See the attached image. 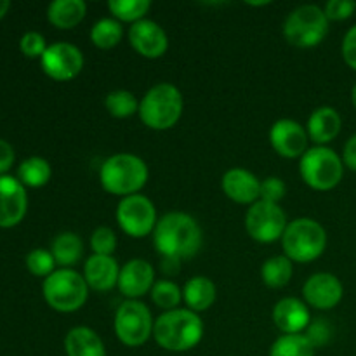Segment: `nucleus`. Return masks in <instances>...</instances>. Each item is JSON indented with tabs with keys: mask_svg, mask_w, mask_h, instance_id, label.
<instances>
[{
	"mask_svg": "<svg viewBox=\"0 0 356 356\" xmlns=\"http://www.w3.org/2000/svg\"><path fill=\"white\" fill-rule=\"evenodd\" d=\"M204 233L197 219L184 212H169L159 219L153 232V245L162 259L183 261L197 256Z\"/></svg>",
	"mask_w": 356,
	"mask_h": 356,
	"instance_id": "1",
	"label": "nucleus"
},
{
	"mask_svg": "<svg viewBox=\"0 0 356 356\" xmlns=\"http://www.w3.org/2000/svg\"><path fill=\"white\" fill-rule=\"evenodd\" d=\"M204 337L200 315L188 308L163 312L153 325V339L160 348L172 353H184L198 346Z\"/></svg>",
	"mask_w": 356,
	"mask_h": 356,
	"instance_id": "2",
	"label": "nucleus"
},
{
	"mask_svg": "<svg viewBox=\"0 0 356 356\" xmlns=\"http://www.w3.org/2000/svg\"><path fill=\"white\" fill-rule=\"evenodd\" d=\"M149 177L145 160L132 153H115L103 162L99 181L104 191L117 197L138 195Z\"/></svg>",
	"mask_w": 356,
	"mask_h": 356,
	"instance_id": "3",
	"label": "nucleus"
},
{
	"mask_svg": "<svg viewBox=\"0 0 356 356\" xmlns=\"http://www.w3.org/2000/svg\"><path fill=\"white\" fill-rule=\"evenodd\" d=\"M183 94L176 86L162 82L146 90L139 101V118L153 131H169L183 115Z\"/></svg>",
	"mask_w": 356,
	"mask_h": 356,
	"instance_id": "4",
	"label": "nucleus"
},
{
	"mask_svg": "<svg viewBox=\"0 0 356 356\" xmlns=\"http://www.w3.org/2000/svg\"><path fill=\"white\" fill-rule=\"evenodd\" d=\"M282 247L292 263H313L325 252L327 232L316 219L298 218L287 225Z\"/></svg>",
	"mask_w": 356,
	"mask_h": 356,
	"instance_id": "5",
	"label": "nucleus"
},
{
	"mask_svg": "<svg viewBox=\"0 0 356 356\" xmlns=\"http://www.w3.org/2000/svg\"><path fill=\"white\" fill-rule=\"evenodd\" d=\"M44 299L52 309L59 313L79 312L89 298V285L83 275L73 268H59L44 278L42 284Z\"/></svg>",
	"mask_w": 356,
	"mask_h": 356,
	"instance_id": "6",
	"label": "nucleus"
},
{
	"mask_svg": "<svg viewBox=\"0 0 356 356\" xmlns=\"http://www.w3.org/2000/svg\"><path fill=\"white\" fill-rule=\"evenodd\" d=\"M329 17L325 10L315 3H305L292 10L284 23V37L299 49L316 47L329 33Z\"/></svg>",
	"mask_w": 356,
	"mask_h": 356,
	"instance_id": "7",
	"label": "nucleus"
},
{
	"mask_svg": "<svg viewBox=\"0 0 356 356\" xmlns=\"http://www.w3.org/2000/svg\"><path fill=\"white\" fill-rule=\"evenodd\" d=\"M302 181L316 191H330L343 181V159L329 146H313L299 162Z\"/></svg>",
	"mask_w": 356,
	"mask_h": 356,
	"instance_id": "8",
	"label": "nucleus"
},
{
	"mask_svg": "<svg viewBox=\"0 0 356 356\" xmlns=\"http://www.w3.org/2000/svg\"><path fill=\"white\" fill-rule=\"evenodd\" d=\"M153 320L148 306L141 301H125L115 313L113 329L118 341L127 348H139L153 336Z\"/></svg>",
	"mask_w": 356,
	"mask_h": 356,
	"instance_id": "9",
	"label": "nucleus"
},
{
	"mask_svg": "<svg viewBox=\"0 0 356 356\" xmlns=\"http://www.w3.org/2000/svg\"><path fill=\"white\" fill-rule=\"evenodd\" d=\"M117 222L125 235L132 238H145L153 235L159 222L155 204L145 195H131L118 202Z\"/></svg>",
	"mask_w": 356,
	"mask_h": 356,
	"instance_id": "10",
	"label": "nucleus"
},
{
	"mask_svg": "<svg viewBox=\"0 0 356 356\" xmlns=\"http://www.w3.org/2000/svg\"><path fill=\"white\" fill-rule=\"evenodd\" d=\"M287 225V216L278 204L257 200L250 205L245 214L247 233L259 243H273L282 240Z\"/></svg>",
	"mask_w": 356,
	"mask_h": 356,
	"instance_id": "11",
	"label": "nucleus"
},
{
	"mask_svg": "<svg viewBox=\"0 0 356 356\" xmlns=\"http://www.w3.org/2000/svg\"><path fill=\"white\" fill-rule=\"evenodd\" d=\"M45 75L58 82L76 79L83 70V54L76 45L68 42H54L40 58Z\"/></svg>",
	"mask_w": 356,
	"mask_h": 356,
	"instance_id": "12",
	"label": "nucleus"
},
{
	"mask_svg": "<svg viewBox=\"0 0 356 356\" xmlns=\"http://www.w3.org/2000/svg\"><path fill=\"white\" fill-rule=\"evenodd\" d=\"M344 287L343 282L332 273H315L302 285V298L305 302L318 312L334 309L343 301Z\"/></svg>",
	"mask_w": 356,
	"mask_h": 356,
	"instance_id": "13",
	"label": "nucleus"
},
{
	"mask_svg": "<svg viewBox=\"0 0 356 356\" xmlns=\"http://www.w3.org/2000/svg\"><path fill=\"white\" fill-rule=\"evenodd\" d=\"M308 141V131L291 118H280L270 129L271 148L284 159H301L309 149Z\"/></svg>",
	"mask_w": 356,
	"mask_h": 356,
	"instance_id": "14",
	"label": "nucleus"
},
{
	"mask_svg": "<svg viewBox=\"0 0 356 356\" xmlns=\"http://www.w3.org/2000/svg\"><path fill=\"white\" fill-rule=\"evenodd\" d=\"M129 44L138 54L148 59H159L169 49V37L159 23L141 19L129 28Z\"/></svg>",
	"mask_w": 356,
	"mask_h": 356,
	"instance_id": "15",
	"label": "nucleus"
},
{
	"mask_svg": "<svg viewBox=\"0 0 356 356\" xmlns=\"http://www.w3.org/2000/svg\"><path fill=\"white\" fill-rule=\"evenodd\" d=\"M28 197L23 183L13 176H0V228H13L23 221Z\"/></svg>",
	"mask_w": 356,
	"mask_h": 356,
	"instance_id": "16",
	"label": "nucleus"
},
{
	"mask_svg": "<svg viewBox=\"0 0 356 356\" xmlns=\"http://www.w3.org/2000/svg\"><path fill=\"white\" fill-rule=\"evenodd\" d=\"M155 270L146 259H131L120 268L118 291L127 301H138L139 298L152 292L155 285Z\"/></svg>",
	"mask_w": 356,
	"mask_h": 356,
	"instance_id": "17",
	"label": "nucleus"
},
{
	"mask_svg": "<svg viewBox=\"0 0 356 356\" xmlns=\"http://www.w3.org/2000/svg\"><path fill=\"white\" fill-rule=\"evenodd\" d=\"M221 188L229 200L240 205H252L261 197V181L242 167H233L226 170Z\"/></svg>",
	"mask_w": 356,
	"mask_h": 356,
	"instance_id": "18",
	"label": "nucleus"
},
{
	"mask_svg": "<svg viewBox=\"0 0 356 356\" xmlns=\"http://www.w3.org/2000/svg\"><path fill=\"white\" fill-rule=\"evenodd\" d=\"M273 323L282 334H302L312 323L309 308L298 298H284L275 305Z\"/></svg>",
	"mask_w": 356,
	"mask_h": 356,
	"instance_id": "19",
	"label": "nucleus"
},
{
	"mask_svg": "<svg viewBox=\"0 0 356 356\" xmlns=\"http://www.w3.org/2000/svg\"><path fill=\"white\" fill-rule=\"evenodd\" d=\"M120 266L113 256L92 254L83 264V278L89 289L96 292H108L118 285Z\"/></svg>",
	"mask_w": 356,
	"mask_h": 356,
	"instance_id": "20",
	"label": "nucleus"
},
{
	"mask_svg": "<svg viewBox=\"0 0 356 356\" xmlns=\"http://www.w3.org/2000/svg\"><path fill=\"white\" fill-rule=\"evenodd\" d=\"M341 127H343V118L339 111L332 106H320L309 115L306 131L316 146H325L339 136Z\"/></svg>",
	"mask_w": 356,
	"mask_h": 356,
	"instance_id": "21",
	"label": "nucleus"
},
{
	"mask_svg": "<svg viewBox=\"0 0 356 356\" xmlns=\"http://www.w3.org/2000/svg\"><path fill=\"white\" fill-rule=\"evenodd\" d=\"M66 356H106L103 339L90 327H73L65 337Z\"/></svg>",
	"mask_w": 356,
	"mask_h": 356,
	"instance_id": "22",
	"label": "nucleus"
},
{
	"mask_svg": "<svg viewBox=\"0 0 356 356\" xmlns=\"http://www.w3.org/2000/svg\"><path fill=\"white\" fill-rule=\"evenodd\" d=\"M87 3L83 0H54L47 7L49 23L59 30H72L83 21Z\"/></svg>",
	"mask_w": 356,
	"mask_h": 356,
	"instance_id": "23",
	"label": "nucleus"
},
{
	"mask_svg": "<svg viewBox=\"0 0 356 356\" xmlns=\"http://www.w3.org/2000/svg\"><path fill=\"white\" fill-rule=\"evenodd\" d=\"M183 301L195 313L207 312L216 301V285L207 277H193L184 284Z\"/></svg>",
	"mask_w": 356,
	"mask_h": 356,
	"instance_id": "24",
	"label": "nucleus"
},
{
	"mask_svg": "<svg viewBox=\"0 0 356 356\" xmlns=\"http://www.w3.org/2000/svg\"><path fill=\"white\" fill-rule=\"evenodd\" d=\"M51 254L61 268H73L83 256V242L76 233L63 232L52 240Z\"/></svg>",
	"mask_w": 356,
	"mask_h": 356,
	"instance_id": "25",
	"label": "nucleus"
},
{
	"mask_svg": "<svg viewBox=\"0 0 356 356\" xmlns=\"http://www.w3.org/2000/svg\"><path fill=\"white\" fill-rule=\"evenodd\" d=\"M52 169L51 163L42 156H30L23 160L21 165L17 167V179L23 183V186L40 188L51 181Z\"/></svg>",
	"mask_w": 356,
	"mask_h": 356,
	"instance_id": "26",
	"label": "nucleus"
},
{
	"mask_svg": "<svg viewBox=\"0 0 356 356\" xmlns=\"http://www.w3.org/2000/svg\"><path fill=\"white\" fill-rule=\"evenodd\" d=\"M294 266L287 256H273L264 261L261 268V278L270 289H282L291 282Z\"/></svg>",
	"mask_w": 356,
	"mask_h": 356,
	"instance_id": "27",
	"label": "nucleus"
},
{
	"mask_svg": "<svg viewBox=\"0 0 356 356\" xmlns=\"http://www.w3.org/2000/svg\"><path fill=\"white\" fill-rule=\"evenodd\" d=\"M122 37H124V28L115 17H103L90 28V42L103 51L117 47Z\"/></svg>",
	"mask_w": 356,
	"mask_h": 356,
	"instance_id": "28",
	"label": "nucleus"
},
{
	"mask_svg": "<svg viewBox=\"0 0 356 356\" xmlns=\"http://www.w3.org/2000/svg\"><path fill=\"white\" fill-rule=\"evenodd\" d=\"M270 356H315V348L305 334H284L271 344Z\"/></svg>",
	"mask_w": 356,
	"mask_h": 356,
	"instance_id": "29",
	"label": "nucleus"
},
{
	"mask_svg": "<svg viewBox=\"0 0 356 356\" xmlns=\"http://www.w3.org/2000/svg\"><path fill=\"white\" fill-rule=\"evenodd\" d=\"M108 9L120 23L124 21V23L134 24L145 19L148 10L152 9V2L149 0H110Z\"/></svg>",
	"mask_w": 356,
	"mask_h": 356,
	"instance_id": "30",
	"label": "nucleus"
},
{
	"mask_svg": "<svg viewBox=\"0 0 356 356\" xmlns=\"http://www.w3.org/2000/svg\"><path fill=\"white\" fill-rule=\"evenodd\" d=\"M152 301L156 308L163 312H172L179 308L183 301V289L172 280H156L152 289Z\"/></svg>",
	"mask_w": 356,
	"mask_h": 356,
	"instance_id": "31",
	"label": "nucleus"
},
{
	"mask_svg": "<svg viewBox=\"0 0 356 356\" xmlns=\"http://www.w3.org/2000/svg\"><path fill=\"white\" fill-rule=\"evenodd\" d=\"M104 108L115 118H129L139 111V101L131 90H111L104 97Z\"/></svg>",
	"mask_w": 356,
	"mask_h": 356,
	"instance_id": "32",
	"label": "nucleus"
},
{
	"mask_svg": "<svg viewBox=\"0 0 356 356\" xmlns=\"http://www.w3.org/2000/svg\"><path fill=\"white\" fill-rule=\"evenodd\" d=\"M54 266H56V261H54V256L51 254V250L33 249L28 252L26 268L31 275H35V277L47 278L49 275L56 271Z\"/></svg>",
	"mask_w": 356,
	"mask_h": 356,
	"instance_id": "33",
	"label": "nucleus"
},
{
	"mask_svg": "<svg viewBox=\"0 0 356 356\" xmlns=\"http://www.w3.org/2000/svg\"><path fill=\"white\" fill-rule=\"evenodd\" d=\"M90 249L97 256H113L117 249V235L108 226H99L90 235Z\"/></svg>",
	"mask_w": 356,
	"mask_h": 356,
	"instance_id": "34",
	"label": "nucleus"
},
{
	"mask_svg": "<svg viewBox=\"0 0 356 356\" xmlns=\"http://www.w3.org/2000/svg\"><path fill=\"white\" fill-rule=\"evenodd\" d=\"M334 329L325 318H318L315 322H312L308 325V329L305 330V337L312 343V346L315 348H323L332 341Z\"/></svg>",
	"mask_w": 356,
	"mask_h": 356,
	"instance_id": "35",
	"label": "nucleus"
},
{
	"mask_svg": "<svg viewBox=\"0 0 356 356\" xmlns=\"http://www.w3.org/2000/svg\"><path fill=\"white\" fill-rule=\"evenodd\" d=\"M19 47L26 58H42L49 45L45 44V38L42 33H38V31H26L21 37Z\"/></svg>",
	"mask_w": 356,
	"mask_h": 356,
	"instance_id": "36",
	"label": "nucleus"
},
{
	"mask_svg": "<svg viewBox=\"0 0 356 356\" xmlns=\"http://www.w3.org/2000/svg\"><path fill=\"white\" fill-rule=\"evenodd\" d=\"M287 193V186L284 181L277 176H270L261 181V197L259 200L270 202V204H278Z\"/></svg>",
	"mask_w": 356,
	"mask_h": 356,
	"instance_id": "37",
	"label": "nucleus"
},
{
	"mask_svg": "<svg viewBox=\"0 0 356 356\" xmlns=\"http://www.w3.org/2000/svg\"><path fill=\"white\" fill-rule=\"evenodd\" d=\"M329 21H346L356 13V2L353 0H329L323 7Z\"/></svg>",
	"mask_w": 356,
	"mask_h": 356,
	"instance_id": "38",
	"label": "nucleus"
},
{
	"mask_svg": "<svg viewBox=\"0 0 356 356\" xmlns=\"http://www.w3.org/2000/svg\"><path fill=\"white\" fill-rule=\"evenodd\" d=\"M341 52H343V59L351 70L356 72V24L346 31L343 38V45H341Z\"/></svg>",
	"mask_w": 356,
	"mask_h": 356,
	"instance_id": "39",
	"label": "nucleus"
},
{
	"mask_svg": "<svg viewBox=\"0 0 356 356\" xmlns=\"http://www.w3.org/2000/svg\"><path fill=\"white\" fill-rule=\"evenodd\" d=\"M14 163V149L6 139H0V176L7 172Z\"/></svg>",
	"mask_w": 356,
	"mask_h": 356,
	"instance_id": "40",
	"label": "nucleus"
},
{
	"mask_svg": "<svg viewBox=\"0 0 356 356\" xmlns=\"http://www.w3.org/2000/svg\"><path fill=\"white\" fill-rule=\"evenodd\" d=\"M341 159H343L344 167H348V169L356 172V134L351 136V138L346 141V145H344L343 148V156H341Z\"/></svg>",
	"mask_w": 356,
	"mask_h": 356,
	"instance_id": "41",
	"label": "nucleus"
},
{
	"mask_svg": "<svg viewBox=\"0 0 356 356\" xmlns=\"http://www.w3.org/2000/svg\"><path fill=\"white\" fill-rule=\"evenodd\" d=\"M9 7H10L9 0H0V17L6 16L7 10H9Z\"/></svg>",
	"mask_w": 356,
	"mask_h": 356,
	"instance_id": "42",
	"label": "nucleus"
},
{
	"mask_svg": "<svg viewBox=\"0 0 356 356\" xmlns=\"http://www.w3.org/2000/svg\"><path fill=\"white\" fill-rule=\"evenodd\" d=\"M351 103H353V106L356 110V83L353 86V89H351Z\"/></svg>",
	"mask_w": 356,
	"mask_h": 356,
	"instance_id": "43",
	"label": "nucleus"
}]
</instances>
